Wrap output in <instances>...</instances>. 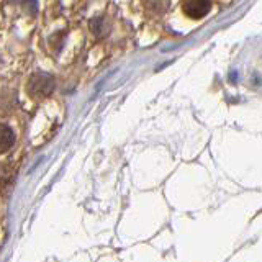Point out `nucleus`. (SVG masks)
<instances>
[{"instance_id": "1", "label": "nucleus", "mask_w": 262, "mask_h": 262, "mask_svg": "<svg viewBox=\"0 0 262 262\" xmlns=\"http://www.w3.org/2000/svg\"><path fill=\"white\" fill-rule=\"evenodd\" d=\"M211 10V4L205 2V0H192V2L182 4V12L188 16V18L200 20L205 15H208Z\"/></svg>"}, {"instance_id": "2", "label": "nucleus", "mask_w": 262, "mask_h": 262, "mask_svg": "<svg viewBox=\"0 0 262 262\" xmlns=\"http://www.w3.org/2000/svg\"><path fill=\"white\" fill-rule=\"evenodd\" d=\"M53 89H54V82L51 80V77L43 76V74L41 76H35L30 82V92L38 97L48 95Z\"/></svg>"}, {"instance_id": "3", "label": "nucleus", "mask_w": 262, "mask_h": 262, "mask_svg": "<svg viewBox=\"0 0 262 262\" xmlns=\"http://www.w3.org/2000/svg\"><path fill=\"white\" fill-rule=\"evenodd\" d=\"M13 131L8 128L7 125H4V131H2V152H7L10 147L13 146Z\"/></svg>"}]
</instances>
